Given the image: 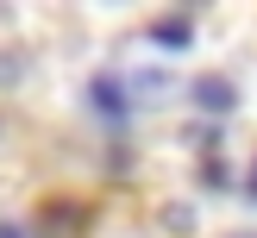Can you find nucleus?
Segmentation results:
<instances>
[{
    "label": "nucleus",
    "instance_id": "nucleus-4",
    "mask_svg": "<svg viewBox=\"0 0 257 238\" xmlns=\"http://www.w3.org/2000/svg\"><path fill=\"white\" fill-rule=\"evenodd\" d=\"M251 200H257V169H251Z\"/></svg>",
    "mask_w": 257,
    "mask_h": 238
},
{
    "label": "nucleus",
    "instance_id": "nucleus-3",
    "mask_svg": "<svg viewBox=\"0 0 257 238\" xmlns=\"http://www.w3.org/2000/svg\"><path fill=\"white\" fill-rule=\"evenodd\" d=\"M151 38H157L163 50H182L188 38H195V25H188V19H157V25H151Z\"/></svg>",
    "mask_w": 257,
    "mask_h": 238
},
{
    "label": "nucleus",
    "instance_id": "nucleus-2",
    "mask_svg": "<svg viewBox=\"0 0 257 238\" xmlns=\"http://www.w3.org/2000/svg\"><path fill=\"white\" fill-rule=\"evenodd\" d=\"M195 107L201 113H232L238 107V88L226 82V75H201V82H195Z\"/></svg>",
    "mask_w": 257,
    "mask_h": 238
},
{
    "label": "nucleus",
    "instance_id": "nucleus-5",
    "mask_svg": "<svg viewBox=\"0 0 257 238\" xmlns=\"http://www.w3.org/2000/svg\"><path fill=\"white\" fill-rule=\"evenodd\" d=\"M232 238H257V232H232Z\"/></svg>",
    "mask_w": 257,
    "mask_h": 238
},
{
    "label": "nucleus",
    "instance_id": "nucleus-1",
    "mask_svg": "<svg viewBox=\"0 0 257 238\" xmlns=\"http://www.w3.org/2000/svg\"><path fill=\"white\" fill-rule=\"evenodd\" d=\"M88 100H94V113H107V119H125V113H132V82H125V75H94V82H88Z\"/></svg>",
    "mask_w": 257,
    "mask_h": 238
}]
</instances>
